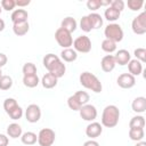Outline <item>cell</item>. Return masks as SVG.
Segmentation results:
<instances>
[{
  "label": "cell",
  "mask_w": 146,
  "mask_h": 146,
  "mask_svg": "<svg viewBox=\"0 0 146 146\" xmlns=\"http://www.w3.org/2000/svg\"><path fill=\"white\" fill-rule=\"evenodd\" d=\"M0 6H1L2 9L9 11V10H13L16 7V2H15V0H2L0 2Z\"/></svg>",
  "instance_id": "obj_39"
},
{
  "label": "cell",
  "mask_w": 146,
  "mask_h": 146,
  "mask_svg": "<svg viewBox=\"0 0 146 146\" xmlns=\"http://www.w3.org/2000/svg\"><path fill=\"white\" fill-rule=\"evenodd\" d=\"M135 146H146V143L143 141V140H140V141H137V144Z\"/></svg>",
  "instance_id": "obj_47"
},
{
  "label": "cell",
  "mask_w": 146,
  "mask_h": 146,
  "mask_svg": "<svg viewBox=\"0 0 146 146\" xmlns=\"http://www.w3.org/2000/svg\"><path fill=\"white\" fill-rule=\"evenodd\" d=\"M73 49L76 52L87 54L91 50V40L87 35H80L73 41Z\"/></svg>",
  "instance_id": "obj_8"
},
{
  "label": "cell",
  "mask_w": 146,
  "mask_h": 146,
  "mask_svg": "<svg viewBox=\"0 0 146 146\" xmlns=\"http://www.w3.org/2000/svg\"><path fill=\"white\" fill-rule=\"evenodd\" d=\"M55 39L57 41V43L63 48H71V46L73 44V38H72V33H70L68 31L59 27L56 30L55 32Z\"/></svg>",
  "instance_id": "obj_5"
},
{
  "label": "cell",
  "mask_w": 146,
  "mask_h": 146,
  "mask_svg": "<svg viewBox=\"0 0 146 146\" xmlns=\"http://www.w3.org/2000/svg\"><path fill=\"white\" fill-rule=\"evenodd\" d=\"M40 83L39 76L35 75H29V76H23V84L27 88H35Z\"/></svg>",
  "instance_id": "obj_27"
},
{
  "label": "cell",
  "mask_w": 146,
  "mask_h": 146,
  "mask_svg": "<svg viewBox=\"0 0 146 146\" xmlns=\"http://www.w3.org/2000/svg\"><path fill=\"white\" fill-rule=\"evenodd\" d=\"M145 127V119L143 115H136L133 117H131L130 122H129V128H144Z\"/></svg>",
  "instance_id": "obj_28"
},
{
  "label": "cell",
  "mask_w": 146,
  "mask_h": 146,
  "mask_svg": "<svg viewBox=\"0 0 146 146\" xmlns=\"http://www.w3.org/2000/svg\"><path fill=\"white\" fill-rule=\"evenodd\" d=\"M87 16L89 18V22L91 24L92 30H96V29H99V27L103 26V18H102V16L99 14H97V13H90Z\"/></svg>",
  "instance_id": "obj_24"
},
{
  "label": "cell",
  "mask_w": 146,
  "mask_h": 146,
  "mask_svg": "<svg viewBox=\"0 0 146 146\" xmlns=\"http://www.w3.org/2000/svg\"><path fill=\"white\" fill-rule=\"evenodd\" d=\"M41 84H42V87L43 88H46V89H51V88H54V87H56L57 86V82H58V79L54 75V74H51V73H46L43 76H42V79H41Z\"/></svg>",
  "instance_id": "obj_16"
},
{
  "label": "cell",
  "mask_w": 146,
  "mask_h": 146,
  "mask_svg": "<svg viewBox=\"0 0 146 146\" xmlns=\"http://www.w3.org/2000/svg\"><path fill=\"white\" fill-rule=\"evenodd\" d=\"M79 114L81 116V119H83L84 121H89V122H94V120L97 117V108L91 105V104H86L83 106H81V108L79 110Z\"/></svg>",
  "instance_id": "obj_9"
},
{
  "label": "cell",
  "mask_w": 146,
  "mask_h": 146,
  "mask_svg": "<svg viewBox=\"0 0 146 146\" xmlns=\"http://www.w3.org/2000/svg\"><path fill=\"white\" fill-rule=\"evenodd\" d=\"M114 59H115V63L121 65V66H124V65H128V63L130 62L131 59V55L128 50L125 49H120L116 51V54L114 55Z\"/></svg>",
  "instance_id": "obj_13"
},
{
  "label": "cell",
  "mask_w": 146,
  "mask_h": 146,
  "mask_svg": "<svg viewBox=\"0 0 146 146\" xmlns=\"http://www.w3.org/2000/svg\"><path fill=\"white\" fill-rule=\"evenodd\" d=\"M102 132H103V125L98 122H90L86 128V135L90 139L99 137Z\"/></svg>",
  "instance_id": "obj_12"
},
{
  "label": "cell",
  "mask_w": 146,
  "mask_h": 146,
  "mask_svg": "<svg viewBox=\"0 0 146 146\" xmlns=\"http://www.w3.org/2000/svg\"><path fill=\"white\" fill-rule=\"evenodd\" d=\"M15 2H16V6L18 7H26L31 3L30 0H15Z\"/></svg>",
  "instance_id": "obj_43"
},
{
  "label": "cell",
  "mask_w": 146,
  "mask_h": 146,
  "mask_svg": "<svg viewBox=\"0 0 146 146\" xmlns=\"http://www.w3.org/2000/svg\"><path fill=\"white\" fill-rule=\"evenodd\" d=\"M67 105H68V107H70L71 110H73V111H79V110L81 108V105H80V103L76 100V98L74 97V95H72V96H70V97L67 98Z\"/></svg>",
  "instance_id": "obj_37"
},
{
  "label": "cell",
  "mask_w": 146,
  "mask_h": 146,
  "mask_svg": "<svg viewBox=\"0 0 146 146\" xmlns=\"http://www.w3.org/2000/svg\"><path fill=\"white\" fill-rule=\"evenodd\" d=\"M131 29L135 34L143 35L146 33V13L143 11L136 16L131 22Z\"/></svg>",
  "instance_id": "obj_7"
},
{
  "label": "cell",
  "mask_w": 146,
  "mask_h": 146,
  "mask_svg": "<svg viewBox=\"0 0 146 146\" xmlns=\"http://www.w3.org/2000/svg\"><path fill=\"white\" fill-rule=\"evenodd\" d=\"M1 11H2V8H1V6H0V14H1Z\"/></svg>",
  "instance_id": "obj_49"
},
{
  "label": "cell",
  "mask_w": 146,
  "mask_h": 146,
  "mask_svg": "<svg viewBox=\"0 0 146 146\" xmlns=\"http://www.w3.org/2000/svg\"><path fill=\"white\" fill-rule=\"evenodd\" d=\"M110 6L112 8H114V9H116L120 13L124 9V2H123V0H112Z\"/></svg>",
  "instance_id": "obj_41"
},
{
  "label": "cell",
  "mask_w": 146,
  "mask_h": 146,
  "mask_svg": "<svg viewBox=\"0 0 146 146\" xmlns=\"http://www.w3.org/2000/svg\"><path fill=\"white\" fill-rule=\"evenodd\" d=\"M102 49L107 52V54H112L116 50V43L112 40H108V39H104L103 42H102Z\"/></svg>",
  "instance_id": "obj_29"
},
{
  "label": "cell",
  "mask_w": 146,
  "mask_h": 146,
  "mask_svg": "<svg viewBox=\"0 0 146 146\" xmlns=\"http://www.w3.org/2000/svg\"><path fill=\"white\" fill-rule=\"evenodd\" d=\"M8 143H9L8 137L3 133H0V146H8Z\"/></svg>",
  "instance_id": "obj_42"
},
{
  "label": "cell",
  "mask_w": 146,
  "mask_h": 146,
  "mask_svg": "<svg viewBox=\"0 0 146 146\" xmlns=\"http://www.w3.org/2000/svg\"><path fill=\"white\" fill-rule=\"evenodd\" d=\"M22 133H23V130H22V127L18 123H10L7 127V135L10 138L16 139V138L21 137Z\"/></svg>",
  "instance_id": "obj_22"
},
{
  "label": "cell",
  "mask_w": 146,
  "mask_h": 146,
  "mask_svg": "<svg viewBox=\"0 0 146 146\" xmlns=\"http://www.w3.org/2000/svg\"><path fill=\"white\" fill-rule=\"evenodd\" d=\"M116 83L122 89H131L136 84V78L130 73H122L117 76Z\"/></svg>",
  "instance_id": "obj_11"
},
{
  "label": "cell",
  "mask_w": 146,
  "mask_h": 146,
  "mask_svg": "<svg viewBox=\"0 0 146 146\" xmlns=\"http://www.w3.org/2000/svg\"><path fill=\"white\" fill-rule=\"evenodd\" d=\"M23 75L29 76V75H35L36 74V66L33 63H25L22 68Z\"/></svg>",
  "instance_id": "obj_32"
},
{
  "label": "cell",
  "mask_w": 146,
  "mask_h": 146,
  "mask_svg": "<svg viewBox=\"0 0 146 146\" xmlns=\"http://www.w3.org/2000/svg\"><path fill=\"white\" fill-rule=\"evenodd\" d=\"M27 18H29V14L25 9H15L13 13H11V16H10V19L13 22V24L15 23H22V22H27Z\"/></svg>",
  "instance_id": "obj_15"
},
{
  "label": "cell",
  "mask_w": 146,
  "mask_h": 146,
  "mask_svg": "<svg viewBox=\"0 0 146 146\" xmlns=\"http://www.w3.org/2000/svg\"><path fill=\"white\" fill-rule=\"evenodd\" d=\"M42 64L46 67V70L54 74L57 79L64 76L65 72H66V66L63 63V60L55 54H47L43 59H42Z\"/></svg>",
  "instance_id": "obj_1"
},
{
  "label": "cell",
  "mask_w": 146,
  "mask_h": 146,
  "mask_svg": "<svg viewBox=\"0 0 146 146\" xmlns=\"http://www.w3.org/2000/svg\"><path fill=\"white\" fill-rule=\"evenodd\" d=\"M87 7H88V9L95 11V10H97L102 7V2H100V0H88L87 1Z\"/></svg>",
  "instance_id": "obj_40"
},
{
  "label": "cell",
  "mask_w": 146,
  "mask_h": 146,
  "mask_svg": "<svg viewBox=\"0 0 146 146\" xmlns=\"http://www.w3.org/2000/svg\"><path fill=\"white\" fill-rule=\"evenodd\" d=\"M133 55L137 60H139L141 64L146 62V49L145 48H137L133 51Z\"/></svg>",
  "instance_id": "obj_36"
},
{
  "label": "cell",
  "mask_w": 146,
  "mask_h": 146,
  "mask_svg": "<svg viewBox=\"0 0 146 146\" xmlns=\"http://www.w3.org/2000/svg\"><path fill=\"white\" fill-rule=\"evenodd\" d=\"M56 133L50 128H43L38 133V143L40 146H51L55 143Z\"/></svg>",
  "instance_id": "obj_6"
},
{
  "label": "cell",
  "mask_w": 146,
  "mask_h": 146,
  "mask_svg": "<svg viewBox=\"0 0 146 146\" xmlns=\"http://www.w3.org/2000/svg\"><path fill=\"white\" fill-rule=\"evenodd\" d=\"M80 29L83 31V32H90L91 30H92V27H91V24H90V22H89V18H88V16L86 15V16H83L81 19H80Z\"/></svg>",
  "instance_id": "obj_35"
},
{
  "label": "cell",
  "mask_w": 146,
  "mask_h": 146,
  "mask_svg": "<svg viewBox=\"0 0 146 146\" xmlns=\"http://www.w3.org/2000/svg\"><path fill=\"white\" fill-rule=\"evenodd\" d=\"M104 34H105L106 39L112 40V41H114L115 43L122 41V39H123V30H122V27H121L119 24H116V23H111V24H108V25L105 27V30H104Z\"/></svg>",
  "instance_id": "obj_4"
},
{
  "label": "cell",
  "mask_w": 146,
  "mask_h": 146,
  "mask_svg": "<svg viewBox=\"0 0 146 146\" xmlns=\"http://www.w3.org/2000/svg\"><path fill=\"white\" fill-rule=\"evenodd\" d=\"M120 15H121V13L117 11L116 9L112 8L111 6H108V7L105 9V11H104V16H105V18H106L108 22H115L116 19H119Z\"/></svg>",
  "instance_id": "obj_26"
},
{
  "label": "cell",
  "mask_w": 146,
  "mask_h": 146,
  "mask_svg": "<svg viewBox=\"0 0 146 146\" xmlns=\"http://www.w3.org/2000/svg\"><path fill=\"white\" fill-rule=\"evenodd\" d=\"M115 65H116V63H115V59H114L113 55H106L102 58L100 67L104 72H106V73L112 72L115 68Z\"/></svg>",
  "instance_id": "obj_14"
},
{
  "label": "cell",
  "mask_w": 146,
  "mask_h": 146,
  "mask_svg": "<svg viewBox=\"0 0 146 146\" xmlns=\"http://www.w3.org/2000/svg\"><path fill=\"white\" fill-rule=\"evenodd\" d=\"M16 106H18V104H17V100L15 98H6L3 102V110L7 114L9 112H11Z\"/></svg>",
  "instance_id": "obj_33"
},
{
  "label": "cell",
  "mask_w": 146,
  "mask_h": 146,
  "mask_svg": "<svg viewBox=\"0 0 146 146\" xmlns=\"http://www.w3.org/2000/svg\"><path fill=\"white\" fill-rule=\"evenodd\" d=\"M79 81H80V84L83 88L89 89V90H91V91H94L96 94H98V92H100L103 90V86H102V82L99 81V79L95 74H92V73H90L88 71L82 72L80 74Z\"/></svg>",
  "instance_id": "obj_3"
},
{
  "label": "cell",
  "mask_w": 146,
  "mask_h": 146,
  "mask_svg": "<svg viewBox=\"0 0 146 146\" xmlns=\"http://www.w3.org/2000/svg\"><path fill=\"white\" fill-rule=\"evenodd\" d=\"M2 76V72H1V68H0V78Z\"/></svg>",
  "instance_id": "obj_48"
},
{
  "label": "cell",
  "mask_w": 146,
  "mask_h": 146,
  "mask_svg": "<svg viewBox=\"0 0 146 146\" xmlns=\"http://www.w3.org/2000/svg\"><path fill=\"white\" fill-rule=\"evenodd\" d=\"M131 108L135 113H144L146 111V98L143 96L136 97L131 103Z\"/></svg>",
  "instance_id": "obj_17"
},
{
  "label": "cell",
  "mask_w": 146,
  "mask_h": 146,
  "mask_svg": "<svg viewBox=\"0 0 146 146\" xmlns=\"http://www.w3.org/2000/svg\"><path fill=\"white\" fill-rule=\"evenodd\" d=\"M60 27L64 29V30H66V31H68L70 33H72V32H74V31L76 30L78 23H76L75 18H73V17H71V16H67V17H65V18L62 21Z\"/></svg>",
  "instance_id": "obj_19"
},
{
  "label": "cell",
  "mask_w": 146,
  "mask_h": 146,
  "mask_svg": "<svg viewBox=\"0 0 146 146\" xmlns=\"http://www.w3.org/2000/svg\"><path fill=\"white\" fill-rule=\"evenodd\" d=\"M8 115H9V117L13 119V120H19V119L23 116V108L18 105V106H16L11 112H9Z\"/></svg>",
  "instance_id": "obj_38"
},
{
  "label": "cell",
  "mask_w": 146,
  "mask_h": 146,
  "mask_svg": "<svg viewBox=\"0 0 146 146\" xmlns=\"http://www.w3.org/2000/svg\"><path fill=\"white\" fill-rule=\"evenodd\" d=\"M5 26H6V24H5V21H3L2 18H0V32L5 30Z\"/></svg>",
  "instance_id": "obj_46"
},
{
  "label": "cell",
  "mask_w": 146,
  "mask_h": 146,
  "mask_svg": "<svg viewBox=\"0 0 146 146\" xmlns=\"http://www.w3.org/2000/svg\"><path fill=\"white\" fill-rule=\"evenodd\" d=\"M13 87V79L9 75H2L0 78V90H9Z\"/></svg>",
  "instance_id": "obj_30"
},
{
  "label": "cell",
  "mask_w": 146,
  "mask_h": 146,
  "mask_svg": "<svg viewBox=\"0 0 146 146\" xmlns=\"http://www.w3.org/2000/svg\"><path fill=\"white\" fill-rule=\"evenodd\" d=\"M25 117L30 123H36L41 117V110L36 104H30L25 110Z\"/></svg>",
  "instance_id": "obj_10"
},
{
  "label": "cell",
  "mask_w": 146,
  "mask_h": 146,
  "mask_svg": "<svg viewBox=\"0 0 146 146\" xmlns=\"http://www.w3.org/2000/svg\"><path fill=\"white\" fill-rule=\"evenodd\" d=\"M30 30V24L29 22H22V23H15L13 24V31L17 36H23L25 35Z\"/></svg>",
  "instance_id": "obj_20"
},
{
  "label": "cell",
  "mask_w": 146,
  "mask_h": 146,
  "mask_svg": "<svg viewBox=\"0 0 146 146\" xmlns=\"http://www.w3.org/2000/svg\"><path fill=\"white\" fill-rule=\"evenodd\" d=\"M83 146H99V144H98V141H96L94 139H89V140L84 141Z\"/></svg>",
  "instance_id": "obj_45"
},
{
  "label": "cell",
  "mask_w": 146,
  "mask_h": 146,
  "mask_svg": "<svg viewBox=\"0 0 146 146\" xmlns=\"http://www.w3.org/2000/svg\"><path fill=\"white\" fill-rule=\"evenodd\" d=\"M144 136H145L144 128H132V129H129V137L133 141L143 140Z\"/></svg>",
  "instance_id": "obj_25"
},
{
  "label": "cell",
  "mask_w": 146,
  "mask_h": 146,
  "mask_svg": "<svg viewBox=\"0 0 146 146\" xmlns=\"http://www.w3.org/2000/svg\"><path fill=\"white\" fill-rule=\"evenodd\" d=\"M21 140L24 145H29V146H32L34 145L36 141H38V136L36 133L32 132V131H26L24 133H22L21 136Z\"/></svg>",
  "instance_id": "obj_23"
},
{
  "label": "cell",
  "mask_w": 146,
  "mask_h": 146,
  "mask_svg": "<svg viewBox=\"0 0 146 146\" xmlns=\"http://www.w3.org/2000/svg\"><path fill=\"white\" fill-rule=\"evenodd\" d=\"M120 119V110L115 105H107L102 113V125L106 128H114L117 125Z\"/></svg>",
  "instance_id": "obj_2"
},
{
  "label": "cell",
  "mask_w": 146,
  "mask_h": 146,
  "mask_svg": "<svg viewBox=\"0 0 146 146\" xmlns=\"http://www.w3.org/2000/svg\"><path fill=\"white\" fill-rule=\"evenodd\" d=\"M127 6L130 10L132 11H137L139 9H141V7L144 6V1L143 0H128L127 1Z\"/></svg>",
  "instance_id": "obj_34"
},
{
  "label": "cell",
  "mask_w": 146,
  "mask_h": 146,
  "mask_svg": "<svg viewBox=\"0 0 146 146\" xmlns=\"http://www.w3.org/2000/svg\"><path fill=\"white\" fill-rule=\"evenodd\" d=\"M7 60H8L7 56H6L5 54L0 52V68H1V67H3V66L7 64Z\"/></svg>",
  "instance_id": "obj_44"
},
{
  "label": "cell",
  "mask_w": 146,
  "mask_h": 146,
  "mask_svg": "<svg viewBox=\"0 0 146 146\" xmlns=\"http://www.w3.org/2000/svg\"><path fill=\"white\" fill-rule=\"evenodd\" d=\"M128 70H129V73L133 76L140 75L143 72V64L139 60H137L136 58L130 59V62L128 63Z\"/></svg>",
  "instance_id": "obj_18"
},
{
  "label": "cell",
  "mask_w": 146,
  "mask_h": 146,
  "mask_svg": "<svg viewBox=\"0 0 146 146\" xmlns=\"http://www.w3.org/2000/svg\"><path fill=\"white\" fill-rule=\"evenodd\" d=\"M74 97L76 98V100L80 103V105H81V106H83V105L88 104V102H89V99H90L89 94H88V92H86V91H82V90L76 91V92L74 94Z\"/></svg>",
  "instance_id": "obj_31"
},
{
  "label": "cell",
  "mask_w": 146,
  "mask_h": 146,
  "mask_svg": "<svg viewBox=\"0 0 146 146\" xmlns=\"http://www.w3.org/2000/svg\"><path fill=\"white\" fill-rule=\"evenodd\" d=\"M60 58L66 63H72L74 60H76L78 52L72 48H66V49H63L60 51Z\"/></svg>",
  "instance_id": "obj_21"
}]
</instances>
